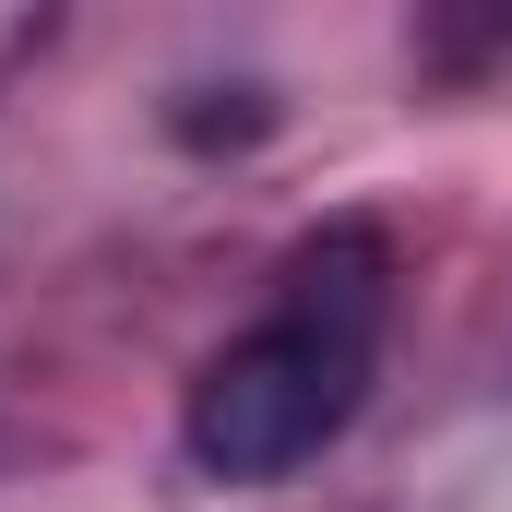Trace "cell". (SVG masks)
Listing matches in <instances>:
<instances>
[{
    "instance_id": "obj_1",
    "label": "cell",
    "mask_w": 512,
    "mask_h": 512,
    "mask_svg": "<svg viewBox=\"0 0 512 512\" xmlns=\"http://www.w3.org/2000/svg\"><path fill=\"white\" fill-rule=\"evenodd\" d=\"M382 286L393 262L370 227H334L286 262V310L239 334L203 382H191V465L227 477V489H274L298 477L370 393V346H382Z\"/></svg>"
}]
</instances>
